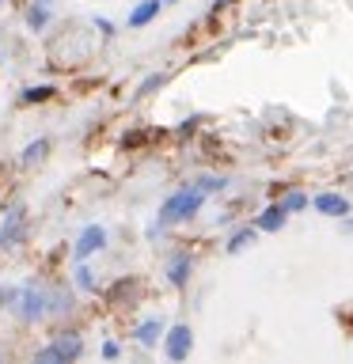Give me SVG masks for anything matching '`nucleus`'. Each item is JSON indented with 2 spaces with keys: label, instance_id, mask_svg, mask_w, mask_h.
Masks as SVG:
<instances>
[{
  "label": "nucleus",
  "instance_id": "obj_1",
  "mask_svg": "<svg viewBox=\"0 0 353 364\" xmlns=\"http://www.w3.org/2000/svg\"><path fill=\"white\" fill-rule=\"evenodd\" d=\"M201 201H205V190H198V186H186V190L171 193V198H167L164 205H159L156 228H171V224H182V220H190V216L201 209Z\"/></svg>",
  "mask_w": 353,
  "mask_h": 364
},
{
  "label": "nucleus",
  "instance_id": "obj_9",
  "mask_svg": "<svg viewBox=\"0 0 353 364\" xmlns=\"http://www.w3.org/2000/svg\"><path fill=\"white\" fill-rule=\"evenodd\" d=\"M23 235V209H11L4 220V232H0V247H16Z\"/></svg>",
  "mask_w": 353,
  "mask_h": 364
},
{
  "label": "nucleus",
  "instance_id": "obj_8",
  "mask_svg": "<svg viewBox=\"0 0 353 364\" xmlns=\"http://www.w3.org/2000/svg\"><path fill=\"white\" fill-rule=\"evenodd\" d=\"M159 8H164V0H141V4L130 11V27H148V23L159 16Z\"/></svg>",
  "mask_w": 353,
  "mask_h": 364
},
{
  "label": "nucleus",
  "instance_id": "obj_12",
  "mask_svg": "<svg viewBox=\"0 0 353 364\" xmlns=\"http://www.w3.org/2000/svg\"><path fill=\"white\" fill-rule=\"evenodd\" d=\"M255 243V228H236L232 235H228V255H239V250H247Z\"/></svg>",
  "mask_w": 353,
  "mask_h": 364
},
{
  "label": "nucleus",
  "instance_id": "obj_17",
  "mask_svg": "<svg viewBox=\"0 0 353 364\" xmlns=\"http://www.w3.org/2000/svg\"><path fill=\"white\" fill-rule=\"evenodd\" d=\"M76 284H80V289H95V277H91V269H88V266H80V269H76Z\"/></svg>",
  "mask_w": 353,
  "mask_h": 364
},
{
  "label": "nucleus",
  "instance_id": "obj_19",
  "mask_svg": "<svg viewBox=\"0 0 353 364\" xmlns=\"http://www.w3.org/2000/svg\"><path fill=\"white\" fill-rule=\"evenodd\" d=\"M159 84H164V76H148L141 84V95H144V91H152V87H159Z\"/></svg>",
  "mask_w": 353,
  "mask_h": 364
},
{
  "label": "nucleus",
  "instance_id": "obj_20",
  "mask_svg": "<svg viewBox=\"0 0 353 364\" xmlns=\"http://www.w3.org/2000/svg\"><path fill=\"white\" fill-rule=\"evenodd\" d=\"M342 232H346V235H349V239H353V220H349V224H346V228H342Z\"/></svg>",
  "mask_w": 353,
  "mask_h": 364
},
{
  "label": "nucleus",
  "instance_id": "obj_14",
  "mask_svg": "<svg viewBox=\"0 0 353 364\" xmlns=\"http://www.w3.org/2000/svg\"><path fill=\"white\" fill-rule=\"evenodd\" d=\"M50 95H53V87L50 84H38V87L23 91V102H42V99H50Z\"/></svg>",
  "mask_w": 353,
  "mask_h": 364
},
{
  "label": "nucleus",
  "instance_id": "obj_6",
  "mask_svg": "<svg viewBox=\"0 0 353 364\" xmlns=\"http://www.w3.org/2000/svg\"><path fill=\"white\" fill-rule=\"evenodd\" d=\"M315 213H323V216H346L349 213V201L346 198H342V193H315Z\"/></svg>",
  "mask_w": 353,
  "mask_h": 364
},
{
  "label": "nucleus",
  "instance_id": "obj_11",
  "mask_svg": "<svg viewBox=\"0 0 353 364\" xmlns=\"http://www.w3.org/2000/svg\"><path fill=\"white\" fill-rule=\"evenodd\" d=\"M159 334H164V323H159V318H148V323L137 326V341H141V346H148V349L159 341Z\"/></svg>",
  "mask_w": 353,
  "mask_h": 364
},
{
  "label": "nucleus",
  "instance_id": "obj_21",
  "mask_svg": "<svg viewBox=\"0 0 353 364\" xmlns=\"http://www.w3.org/2000/svg\"><path fill=\"white\" fill-rule=\"evenodd\" d=\"M164 4H171V0H164Z\"/></svg>",
  "mask_w": 353,
  "mask_h": 364
},
{
  "label": "nucleus",
  "instance_id": "obj_2",
  "mask_svg": "<svg viewBox=\"0 0 353 364\" xmlns=\"http://www.w3.org/2000/svg\"><path fill=\"white\" fill-rule=\"evenodd\" d=\"M50 292H42V289H23L19 292V315L27 318V323H38V318L50 315Z\"/></svg>",
  "mask_w": 353,
  "mask_h": 364
},
{
  "label": "nucleus",
  "instance_id": "obj_7",
  "mask_svg": "<svg viewBox=\"0 0 353 364\" xmlns=\"http://www.w3.org/2000/svg\"><path fill=\"white\" fill-rule=\"evenodd\" d=\"M285 220H289V209H285V201H281V205H270V209L255 220V228L258 232H281Z\"/></svg>",
  "mask_w": 353,
  "mask_h": 364
},
{
  "label": "nucleus",
  "instance_id": "obj_10",
  "mask_svg": "<svg viewBox=\"0 0 353 364\" xmlns=\"http://www.w3.org/2000/svg\"><path fill=\"white\" fill-rule=\"evenodd\" d=\"M186 277H190V258L186 255H175L167 262V281L175 284V289H182L186 284Z\"/></svg>",
  "mask_w": 353,
  "mask_h": 364
},
{
  "label": "nucleus",
  "instance_id": "obj_16",
  "mask_svg": "<svg viewBox=\"0 0 353 364\" xmlns=\"http://www.w3.org/2000/svg\"><path fill=\"white\" fill-rule=\"evenodd\" d=\"M46 141H34V144H27V152H23V164H34V159H42V152H46Z\"/></svg>",
  "mask_w": 353,
  "mask_h": 364
},
{
  "label": "nucleus",
  "instance_id": "obj_13",
  "mask_svg": "<svg viewBox=\"0 0 353 364\" xmlns=\"http://www.w3.org/2000/svg\"><path fill=\"white\" fill-rule=\"evenodd\" d=\"M27 23L34 31H42L46 23H50V0H42V4H31V11H27Z\"/></svg>",
  "mask_w": 353,
  "mask_h": 364
},
{
  "label": "nucleus",
  "instance_id": "obj_15",
  "mask_svg": "<svg viewBox=\"0 0 353 364\" xmlns=\"http://www.w3.org/2000/svg\"><path fill=\"white\" fill-rule=\"evenodd\" d=\"M198 190H205V193H216V190H224V178H213V175H205V178H198L194 182Z\"/></svg>",
  "mask_w": 353,
  "mask_h": 364
},
{
  "label": "nucleus",
  "instance_id": "obj_5",
  "mask_svg": "<svg viewBox=\"0 0 353 364\" xmlns=\"http://www.w3.org/2000/svg\"><path fill=\"white\" fill-rule=\"evenodd\" d=\"M102 243H107V228H99V224H88L84 232H80L76 239V247H73V255L84 262L88 255H95V250H102Z\"/></svg>",
  "mask_w": 353,
  "mask_h": 364
},
{
  "label": "nucleus",
  "instance_id": "obj_4",
  "mask_svg": "<svg viewBox=\"0 0 353 364\" xmlns=\"http://www.w3.org/2000/svg\"><path fill=\"white\" fill-rule=\"evenodd\" d=\"M190 346H194L190 326H171V330H167V341H164L167 360H186V357H190Z\"/></svg>",
  "mask_w": 353,
  "mask_h": 364
},
{
  "label": "nucleus",
  "instance_id": "obj_18",
  "mask_svg": "<svg viewBox=\"0 0 353 364\" xmlns=\"http://www.w3.org/2000/svg\"><path fill=\"white\" fill-rule=\"evenodd\" d=\"M304 205H307V198H304V193H289V198H285V209H289V213L304 209Z\"/></svg>",
  "mask_w": 353,
  "mask_h": 364
},
{
  "label": "nucleus",
  "instance_id": "obj_3",
  "mask_svg": "<svg viewBox=\"0 0 353 364\" xmlns=\"http://www.w3.org/2000/svg\"><path fill=\"white\" fill-rule=\"evenodd\" d=\"M80 349H84V341H80L76 334L73 338H57L53 346H46L38 353V364H53V360H76Z\"/></svg>",
  "mask_w": 353,
  "mask_h": 364
}]
</instances>
